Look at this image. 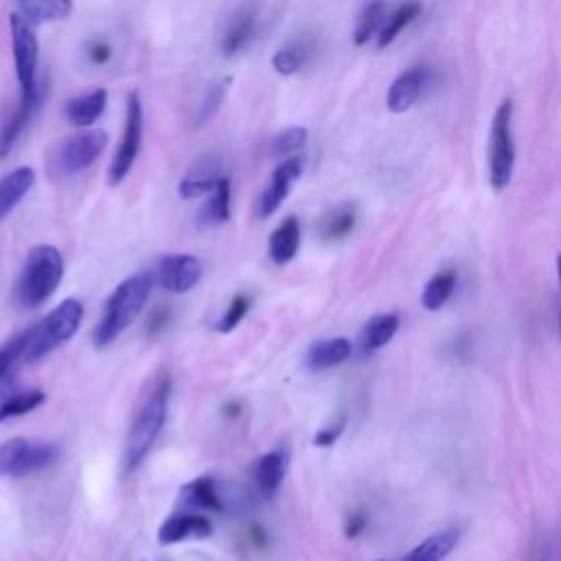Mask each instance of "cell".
Here are the masks:
<instances>
[{"label":"cell","mask_w":561,"mask_h":561,"mask_svg":"<svg viewBox=\"0 0 561 561\" xmlns=\"http://www.w3.org/2000/svg\"><path fill=\"white\" fill-rule=\"evenodd\" d=\"M42 88H44V85L39 83L33 94L20 96L18 110H15L13 116L2 125V129H0V160H4V158L13 151V147H15L18 140H20V136L24 134V129H26L28 123H31V118L35 116V112H37V107H39V103H42Z\"/></svg>","instance_id":"5bb4252c"},{"label":"cell","mask_w":561,"mask_h":561,"mask_svg":"<svg viewBox=\"0 0 561 561\" xmlns=\"http://www.w3.org/2000/svg\"><path fill=\"white\" fill-rule=\"evenodd\" d=\"M142 142V103L138 92L127 94V105H125V125H123V136L118 142V149L110 162L107 169V180L112 186L121 184L127 173L131 171L138 151Z\"/></svg>","instance_id":"ba28073f"},{"label":"cell","mask_w":561,"mask_h":561,"mask_svg":"<svg viewBox=\"0 0 561 561\" xmlns=\"http://www.w3.org/2000/svg\"><path fill=\"white\" fill-rule=\"evenodd\" d=\"M386 20V2L383 0H368L357 18L355 31H353V42L357 46L366 44L375 33H379L381 24Z\"/></svg>","instance_id":"f1b7e54d"},{"label":"cell","mask_w":561,"mask_h":561,"mask_svg":"<svg viewBox=\"0 0 561 561\" xmlns=\"http://www.w3.org/2000/svg\"><path fill=\"white\" fill-rule=\"evenodd\" d=\"M46 401V394L42 390H22V392H11L0 401V423L9 419L24 416L39 408Z\"/></svg>","instance_id":"f546056e"},{"label":"cell","mask_w":561,"mask_h":561,"mask_svg":"<svg viewBox=\"0 0 561 561\" xmlns=\"http://www.w3.org/2000/svg\"><path fill=\"white\" fill-rule=\"evenodd\" d=\"M88 57L92 64H105L110 57H112V48L105 39H94L90 46H88Z\"/></svg>","instance_id":"f35d334b"},{"label":"cell","mask_w":561,"mask_h":561,"mask_svg":"<svg viewBox=\"0 0 561 561\" xmlns=\"http://www.w3.org/2000/svg\"><path fill=\"white\" fill-rule=\"evenodd\" d=\"M18 2H20V13L35 26L66 20L72 11V0H18Z\"/></svg>","instance_id":"484cf974"},{"label":"cell","mask_w":561,"mask_h":561,"mask_svg":"<svg viewBox=\"0 0 561 561\" xmlns=\"http://www.w3.org/2000/svg\"><path fill=\"white\" fill-rule=\"evenodd\" d=\"M298 248H300V221L298 217L289 215L270 234L267 254L276 265H285L296 256Z\"/></svg>","instance_id":"d6986e66"},{"label":"cell","mask_w":561,"mask_h":561,"mask_svg":"<svg viewBox=\"0 0 561 561\" xmlns=\"http://www.w3.org/2000/svg\"><path fill=\"white\" fill-rule=\"evenodd\" d=\"M285 473H287L285 451H267V454L259 456L252 465V480H254L259 495L265 500L274 497L283 484Z\"/></svg>","instance_id":"9a60e30c"},{"label":"cell","mask_w":561,"mask_h":561,"mask_svg":"<svg viewBox=\"0 0 561 561\" xmlns=\"http://www.w3.org/2000/svg\"><path fill=\"white\" fill-rule=\"evenodd\" d=\"M344 425H346V416H340L335 423H331V425L318 430L316 436H313V445H318V447H331V445L342 436Z\"/></svg>","instance_id":"8d00e7d4"},{"label":"cell","mask_w":561,"mask_h":561,"mask_svg":"<svg viewBox=\"0 0 561 561\" xmlns=\"http://www.w3.org/2000/svg\"><path fill=\"white\" fill-rule=\"evenodd\" d=\"M22 355H24V333L11 337L0 346V383L9 377L11 368L18 362H22Z\"/></svg>","instance_id":"d590c367"},{"label":"cell","mask_w":561,"mask_h":561,"mask_svg":"<svg viewBox=\"0 0 561 561\" xmlns=\"http://www.w3.org/2000/svg\"><path fill=\"white\" fill-rule=\"evenodd\" d=\"M83 320V305L75 298L61 300L48 311L35 327L24 331V355L22 362H37L50 351L68 342Z\"/></svg>","instance_id":"277c9868"},{"label":"cell","mask_w":561,"mask_h":561,"mask_svg":"<svg viewBox=\"0 0 561 561\" xmlns=\"http://www.w3.org/2000/svg\"><path fill=\"white\" fill-rule=\"evenodd\" d=\"M180 504L197 511L226 513V500L217 489V482L208 476H199L180 489Z\"/></svg>","instance_id":"2e32d148"},{"label":"cell","mask_w":561,"mask_h":561,"mask_svg":"<svg viewBox=\"0 0 561 561\" xmlns=\"http://www.w3.org/2000/svg\"><path fill=\"white\" fill-rule=\"evenodd\" d=\"M9 33H11V48H13V64L15 77L20 83V96H28L39 85L35 79L39 44L35 35V24L28 22L20 11L9 15Z\"/></svg>","instance_id":"52a82bcc"},{"label":"cell","mask_w":561,"mask_h":561,"mask_svg":"<svg viewBox=\"0 0 561 561\" xmlns=\"http://www.w3.org/2000/svg\"><path fill=\"white\" fill-rule=\"evenodd\" d=\"M458 528H445L427 539H423L419 546H414L401 561H445L447 554L458 543Z\"/></svg>","instance_id":"d4e9b609"},{"label":"cell","mask_w":561,"mask_h":561,"mask_svg":"<svg viewBox=\"0 0 561 561\" xmlns=\"http://www.w3.org/2000/svg\"><path fill=\"white\" fill-rule=\"evenodd\" d=\"M307 61V46L302 42H291L283 48H278L272 57V68L278 72V75H294L298 72Z\"/></svg>","instance_id":"d6a6232c"},{"label":"cell","mask_w":561,"mask_h":561,"mask_svg":"<svg viewBox=\"0 0 561 561\" xmlns=\"http://www.w3.org/2000/svg\"><path fill=\"white\" fill-rule=\"evenodd\" d=\"M230 83H232V79L226 77V79L217 81V83L206 92V96H204V101H202V105H199V112H197V125H204L206 121H210V118L217 114V110L221 107V103H224V99H226V94H228Z\"/></svg>","instance_id":"836d02e7"},{"label":"cell","mask_w":561,"mask_h":561,"mask_svg":"<svg viewBox=\"0 0 561 561\" xmlns=\"http://www.w3.org/2000/svg\"><path fill=\"white\" fill-rule=\"evenodd\" d=\"M169 377L156 379L149 392L142 394L134 412V421L123 445V469L127 473L136 471L142 465L164 427L169 410Z\"/></svg>","instance_id":"6da1fadb"},{"label":"cell","mask_w":561,"mask_h":561,"mask_svg":"<svg viewBox=\"0 0 561 561\" xmlns=\"http://www.w3.org/2000/svg\"><path fill=\"white\" fill-rule=\"evenodd\" d=\"M355 226V210L353 206H337L329 210L320 221V237L324 241H337L346 237Z\"/></svg>","instance_id":"4dcf8cb0"},{"label":"cell","mask_w":561,"mask_h":561,"mask_svg":"<svg viewBox=\"0 0 561 561\" xmlns=\"http://www.w3.org/2000/svg\"><path fill=\"white\" fill-rule=\"evenodd\" d=\"M256 31V11L252 7H243L230 20L224 37H221V53L226 57H234L245 50Z\"/></svg>","instance_id":"ffe728a7"},{"label":"cell","mask_w":561,"mask_h":561,"mask_svg":"<svg viewBox=\"0 0 561 561\" xmlns=\"http://www.w3.org/2000/svg\"><path fill=\"white\" fill-rule=\"evenodd\" d=\"M153 280V272H136L114 287L103 307V316L92 333L96 348L110 346L138 318L145 302L149 300Z\"/></svg>","instance_id":"7a4b0ae2"},{"label":"cell","mask_w":561,"mask_h":561,"mask_svg":"<svg viewBox=\"0 0 561 561\" xmlns=\"http://www.w3.org/2000/svg\"><path fill=\"white\" fill-rule=\"evenodd\" d=\"M307 142V129L300 125H291L280 129L278 134H274L270 138V156L272 158H289L296 156L298 149H302V145Z\"/></svg>","instance_id":"1f68e13d"},{"label":"cell","mask_w":561,"mask_h":561,"mask_svg":"<svg viewBox=\"0 0 561 561\" xmlns=\"http://www.w3.org/2000/svg\"><path fill=\"white\" fill-rule=\"evenodd\" d=\"M107 147V134L103 129H83L64 138L57 147V167L66 175L81 173L94 164V160Z\"/></svg>","instance_id":"9c48e42d"},{"label":"cell","mask_w":561,"mask_h":561,"mask_svg":"<svg viewBox=\"0 0 561 561\" xmlns=\"http://www.w3.org/2000/svg\"><path fill=\"white\" fill-rule=\"evenodd\" d=\"M425 79H427V72L423 68H410V70L401 72L388 90V96H386L388 110L397 112V114L410 110L419 101Z\"/></svg>","instance_id":"ac0fdd59"},{"label":"cell","mask_w":561,"mask_h":561,"mask_svg":"<svg viewBox=\"0 0 561 561\" xmlns=\"http://www.w3.org/2000/svg\"><path fill=\"white\" fill-rule=\"evenodd\" d=\"M421 13V4L416 0L403 2L397 11L386 15L379 33H377V48H386L388 44L394 42V37Z\"/></svg>","instance_id":"4316f807"},{"label":"cell","mask_w":561,"mask_h":561,"mask_svg":"<svg viewBox=\"0 0 561 561\" xmlns=\"http://www.w3.org/2000/svg\"><path fill=\"white\" fill-rule=\"evenodd\" d=\"M105 105H107V90L96 88V90H90L85 94L68 99L64 103V116L75 127L85 129V127H90L92 123H96L101 118V114L105 112Z\"/></svg>","instance_id":"e0dca14e"},{"label":"cell","mask_w":561,"mask_h":561,"mask_svg":"<svg viewBox=\"0 0 561 561\" xmlns=\"http://www.w3.org/2000/svg\"><path fill=\"white\" fill-rule=\"evenodd\" d=\"M454 287H456V272L454 270H440L436 272L425 289H423V307L430 309V311H436L440 309L454 294Z\"/></svg>","instance_id":"83f0119b"},{"label":"cell","mask_w":561,"mask_h":561,"mask_svg":"<svg viewBox=\"0 0 561 561\" xmlns=\"http://www.w3.org/2000/svg\"><path fill=\"white\" fill-rule=\"evenodd\" d=\"M353 353V344L346 337H327L311 344L307 351V366L311 370H324L333 368L342 362H346Z\"/></svg>","instance_id":"603a6c76"},{"label":"cell","mask_w":561,"mask_h":561,"mask_svg":"<svg viewBox=\"0 0 561 561\" xmlns=\"http://www.w3.org/2000/svg\"><path fill=\"white\" fill-rule=\"evenodd\" d=\"M513 103L511 99L502 101L495 110L491 134H489V182L495 191L508 186L515 167V147H513Z\"/></svg>","instance_id":"5b68a950"},{"label":"cell","mask_w":561,"mask_h":561,"mask_svg":"<svg viewBox=\"0 0 561 561\" xmlns=\"http://www.w3.org/2000/svg\"><path fill=\"white\" fill-rule=\"evenodd\" d=\"M248 309H250V298H248L245 294H237V296L230 300L226 313L221 316V320L217 322L215 329H217L219 333H230V331H234V329L241 324V320L245 318Z\"/></svg>","instance_id":"e575fe53"},{"label":"cell","mask_w":561,"mask_h":561,"mask_svg":"<svg viewBox=\"0 0 561 561\" xmlns=\"http://www.w3.org/2000/svg\"><path fill=\"white\" fill-rule=\"evenodd\" d=\"M557 276H559V291H561V254L557 256Z\"/></svg>","instance_id":"ab89813d"},{"label":"cell","mask_w":561,"mask_h":561,"mask_svg":"<svg viewBox=\"0 0 561 561\" xmlns=\"http://www.w3.org/2000/svg\"><path fill=\"white\" fill-rule=\"evenodd\" d=\"M59 458L55 443L15 436L0 445V476L22 478L48 469Z\"/></svg>","instance_id":"8992f818"},{"label":"cell","mask_w":561,"mask_h":561,"mask_svg":"<svg viewBox=\"0 0 561 561\" xmlns=\"http://www.w3.org/2000/svg\"><path fill=\"white\" fill-rule=\"evenodd\" d=\"M64 278V259L55 245L42 243L28 250L22 272L15 283V298L22 307H37L46 302Z\"/></svg>","instance_id":"3957f363"},{"label":"cell","mask_w":561,"mask_h":561,"mask_svg":"<svg viewBox=\"0 0 561 561\" xmlns=\"http://www.w3.org/2000/svg\"><path fill=\"white\" fill-rule=\"evenodd\" d=\"M397 329H399V316L397 313H377V316H373L364 324V329L357 337L359 353L370 355V353L379 351L381 346H386L394 337Z\"/></svg>","instance_id":"7402d4cb"},{"label":"cell","mask_w":561,"mask_h":561,"mask_svg":"<svg viewBox=\"0 0 561 561\" xmlns=\"http://www.w3.org/2000/svg\"><path fill=\"white\" fill-rule=\"evenodd\" d=\"M302 171H305V158L298 156V153L289 156V158H283L276 164V169L272 171V178H270V182L263 188L261 199H259V217L261 219L272 217L280 208V204L287 199L294 184L302 175Z\"/></svg>","instance_id":"30bf717a"},{"label":"cell","mask_w":561,"mask_h":561,"mask_svg":"<svg viewBox=\"0 0 561 561\" xmlns=\"http://www.w3.org/2000/svg\"><path fill=\"white\" fill-rule=\"evenodd\" d=\"M156 280L171 294L191 291L202 278V263L193 254H167L158 261Z\"/></svg>","instance_id":"8fae6325"},{"label":"cell","mask_w":561,"mask_h":561,"mask_svg":"<svg viewBox=\"0 0 561 561\" xmlns=\"http://www.w3.org/2000/svg\"><path fill=\"white\" fill-rule=\"evenodd\" d=\"M366 524H368V515H366L364 511H353V513H348V517L344 519V535H346V537H357V535L364 533Z\"/></svg>","instance_id":"74e56055"},{"label":"cell","mask_w":561,"mask_h":561,"mask_svg":"<svg viewBox=\"0 0 561 561\" xmlns=\"http://www.w3.org/2000/svg\"><path fill=\"white\" fill-rule=\"evenodd\" d=\"M35 184V171L31 167H18L0 178V221L24 199Z\"/></svg>","instance_id":"44dd1931"},{"label":"cell","mask_w":561,"mask_h":561,"mask_svg":"<svg viewBox=\"0 0 561 561\" xmlns=\"http://www.w3.org/2000/svg\"><path fill=\"white\" fill-rule=\"evenodd\" d=\"M224 178L221 173V162L217 158H199L191 171L182 178V182L178 184V193L182 199H197V197H206L217 182Z\"/></svg>","instance_id":"4fadbf2b"},{"label":"cell","mask_w":561,"mask_h":561,"mask_svg":"<svg viewBox=\"0 0 561 561\" xmlns=\"http://www.w3.org/2000/svg\"><path fill=\"white\" fill-rule=\"evenodd\" d=\"M230 219V180L224 175L217 186L206 195V202L197 210V226L210 228Z\"/></svg>","instance_id":"cb8c5ba5"},{"label":"cell","mask_w":561,"mask_h":561,"mask_svg":"<svg viewBox=\"0 0 561 561\" xmlns=\"http://www.w3.org/2000/svg\"><path fill=\"white\" fill-rule=\"evenodd\" d=\"M213 535V522L199 513H178L167 517L158 528V543L173 546L191 539H206Z\"/></svg>","instance_id":"7c38bea8"}]
</instances>
